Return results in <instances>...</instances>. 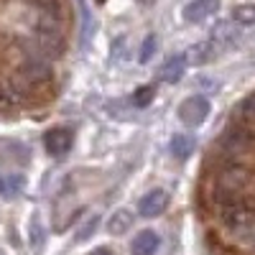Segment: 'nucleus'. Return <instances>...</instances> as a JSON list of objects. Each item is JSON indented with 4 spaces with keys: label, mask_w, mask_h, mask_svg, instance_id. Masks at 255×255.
Instances as JSON below:
<instances>
[{
    "label": "nucleus",
    "mask_w": 255,
    "mask_h": 255,
    "mask_svg": "<svg viewBox=\"0 0 255 255\" xmlns=\"http://www.w3.org/2000/svg\"><path fill=\"white\" fill-rule=\"evenodd\" d=\"M69 0H0V120L49 110L69 72Z\"/></svg>",
    "instance_id": "1"
},
{
    "label": "nucleus",
    "mask_w": 255,
    "mask_h": 255,
    "mask_svg": "<svg viewBox=\"0 0 255 255\" xmlns=\"http://www.w3.org/2000/svg\"><path fill=\"white\" fill-rule=\"evenodd\" d=\"M207 118H209V100L202 97V95L186 97L179 105V120L184 125H189V128H199Z\"/></svg>",
    "instance_id": "2"
},
{
    "label": "nucleus",
    "mask_w": 255,
    "mask_h": 255,
    "mask_svg": "<svg viewBox=\"0 0 255 255\" xmlns=\"http://www.w3.org/2000/svg\"><path fill=\"white\" fill-rule=\"evenodd\" d=\"M72 143H74V133L69 130V128H54V130H49L46 138H44V145H46L49 156H56V158L67 156Z\"/></svg>",
    "instance_id": "3"
},
{
    "label": "nucleus",
    "mask_w": 255,
    "mask_h": 255,
    "mask_svg": "<svg viewBox=\"0 0 255 255\" xmlns=\"http://www.w3.org/2000/svg\"><path fill=\"white\" fill-rule=\"evenodd\" d=\"M168 207V194L163 189H153L138 202V215L143 217H158L161 212Z\"/></svg>",
    "instance_id": "4"
},
{
    "label": "nucleus",
    "mask_w": 255,
    "mask_h": 255,
    "mask_svg": "<svg viewBox=\"0 0 255 255\" xmlns=\"http://www.w3.org/2000/svg\"><path fill=\"white\" fill-rule=\"evenodd\" d=\"M222 5V0H191V3L184 8V18L189 23H199V20L215 15Z\"/></svg>",
    "instance_id": "5"
},
{
    "label": "nucleus",
    "mask_w": 255,
    "mask_h": 255,
    "mask_svg": "<svg viewBox=\"0 0 255 255\" xmlns=\"http://www.w3.org/2000/svg\"><path fill=\"white\" fill-rule=\"evenodd\" d=\"M158 235L153 230H143V232H138V238L133 240V255H156V250H158Z\"/></svg>",
    "instance_id": "6"
},
{
    "label": "nucleus",
    "mask_w": 255,
    "mask_h": 255,
    "mask_svg": "<svg viewBox=\"0 0 255 255\" xmlns=\"http://www.w3.org/2000/svg\"><path fill=\"white\" fill-rule=\"evenodd\" d=\"M184 69H186V56L179 54V56H171L166 64H163V69H161V79L168 82V84H176L181 77H184Z\"/></svg>",
    "instance_id": "7"
},
{
    "label": "nucleus",
    "mask_w": 255,
    "mask_h": 255,
    "mask_svg": "<svg viewBox=\"0 0 255 255\" xmlns=\"http://www.w3.org/2000/svg\"><path fill=\"white\" fill-rule=\"evenodd\" d=\"M130 227H133V215L128 209H118L108 222V230L113 232V235H123V232H128Z\"/></svg>",
    "instance_id": "8"
},
{
    "label": "nucleus",
    "mask_w": 255,
    "mask_h": 255,
    "mask_svg": "<svg viewBox=\"0 0 255 255\" xmlns=\"http://www.w3.org/2000/svg\"><path fill=\"white\" fill-rule=\"evenodd\" d=\"M191 151H194V138L191 135H174V140H171V153L176 156V158H189L191 156Z\"/></svg>",
    "instance_id": "9"
},
{
    "label": "nucleus",
    "mask_w": 255,
    "mask_h": 255,
    "mask_svg": "<svg viewBox=\"0 0 255 255\" xmlns=\"http://www.w3.org/2000/svg\"><path fill=\"white\" fill-rule=\"evenodd\" d=\"M23 189V176H3L0 179V197H15Z\"/></svg>",
    "instance_id": "10"
},
{
    "label": "nucleus",
    "mask_w": 255,
    "mask_h": 255,
    "mask_svg": "<svg viewBox=\"0 0 255 255\" xmlns=\"http://www.w3.org/2000/svg\"><path fill=\"white\" fill-rule=\"evenodd\" d=\"M97 225H100V217H97V215H92V217H90L87 222H84V225H82V227L77 230V240H79V243L90 240V238H92V232L97 230Z\"/></svg>",
    "instance_id": "11"
},
{
    "label": "nucleus",
    "mask_w": 255,
    "mask_h": 255,
    "mask_svg": "<svg viewBox=\"0 0 255 255\" xmlns=\"http://www.w3.org/2000/svg\"><path fill=\"white\" fill-rule=\"evenodd\" d=\"M238 23H255V5H238L232 10Z\"/></svg>",
    "instance_id": "12"
},
{
    "label": "nucleus",
    "mask_w": 255,
    "mask_h": 255,
    "mask_svg": "<svg viewBox=\"0 0 255 255\" xmlns=\"http://www.w3.org/2000/svg\"><path fill=\"white\" fill-rule=\"evenodd\" d=\"M156 46H158V41H156V36H148V38L143 41V46H140V54H138L143 64H145L148 59H151V56H153V51H156Z\"/></svg>",
    "instance_id": "13"
},
{
    "label": "nucleus",
    "mask_w": 255,
    "mask_h": 255,
    "mask_svg": "<svg viewBox=\"0 0 255 255\" xmlns=\"http://www.w3.org/2000/svg\"><path fill=\"white\" fill-rule=\"evenodd\" d=\"M151 95H153V87H140L133 97V102L138 105V108H145L148 102H151Z\"/></svg>",
    "instance_id": "14"
},
{
    "label": "nucleus",
    "mask_w": 255,
    "mask_h": 255,
    "mask_svg": "<svg viewBox=\"0 0 255 255\" xmlns=\"http://www.w3.org/2000/svg\"><path fill=\"white\" fill-rule=\"evenodd\" d=\"M90 255H113V253H110L108 248H97V250H95V253H90Z\"/></svg>",
    "instance_id": "15"
},
{
    "label": "nucleus",
    "mask_w": 255,
    "mask_h": 255,
    "mask_svg": "<svg viewBox=\"0 0 255 255\" xmlns=\"http://www.w3.org/2000/svg\"><path fill=\"white\" fill-rule=\"evenodd\" d=\"M138 3H145L148 5V3H153V0H138Z\"/></svg>",
    "instance_id": "16"
},
{
    "label": "nucleus",
    "mask_w": 255,
    "mask_h": 255,
    "mask_svg": "<svg viewBox=\"0 0 255 255\" xmlns=\"http://www.w3.org/2000/svg\"><path fill=\"white\" fill-rule=\"evenodd\" d=\"M0 255H3V253H0Z\"/></svg>",
    "instance_id": "17"
}]
</instances>
